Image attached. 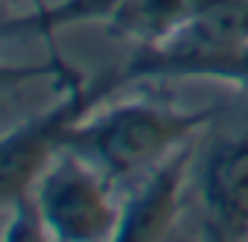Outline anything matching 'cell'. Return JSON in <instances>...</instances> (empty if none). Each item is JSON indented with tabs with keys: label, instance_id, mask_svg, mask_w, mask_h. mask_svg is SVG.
<instances>
[{
	"label": "cell",
	"instance_id": "cell-6",
	"mask_svg": "<svg viewBox=\"0 0 248 242\" xmlns=\"http://www.w3.org/2000/svg\"><path fill=\"white\" fill-rule=\"evenodd\" d=\"M187 164H190V152L178 149L155 172L146 175L140 193L126 201L123 225L114 242H161V236L170 230L175 219L181 178H184Z\"/></svg>",
	"mask_w": 248,
	"mask_h": 242
},
{
	"label": "cell",
	"instance_id": "cell-4",
	"mask_svg": "<svg viewBox=\"0 0 248 242\" xmlns=\"http://www.w3.org/2000/svg\"><path fill=\"white\" fill-rule=\"evenodd\" d=\"M248 44V0H204L193 21L161 47L138 50L123 82L135 79H187L199 61L236 53Z\"/></svg>",
	"mask_w": 248,
	"mask_h": 242
},
{
	"label": "cell",
	"instance_id": "cell-3",
	"mask_svg": "<svg viewBox=\"0 0 248 242\" xmlns=\"http://www.w3.org/2000/svg\"><path fill=\"white\" fill-rule=\"evenodd\" d=\"M123 85H126L123 73L99 76L91 88H82L79 82H73L70 93L62 102L27 120L24 126L12 129L3 137V146H0V193H3L6 207H15L30 196L44 166L64 149L67 135L88 117V111L99 99H105L111 91Z\"/></svg>",
	"mask_w": 248,
	"mask_h": 242
},
{
	"label": "cell",
	"instance_id": "cell-7",
	"mask_svg": "<svg viewBox=\"0 0 248 242\" xmlns=\"http://www.w3.org/2000/svg\"><path fill=\"white\" fill-rule=\"evenodd\" d=\"M202 6L204 0H120L105 15V24L111 35L149 50L178 35Z\"/></svg>",
	"mask_w": 248,
	"mask_h": 242
},
{
	"label": "cell",
	"instance_id": "cell-8",
	"mask_svg": "<svg viewBox=\"0 0 248 242\" xmlns=\"http://www.w3.org/2000/svg\"><path fill=\"white\" fill-rule=\"evenodd\" d=\"M120 3V0H62L56 6H47L41 12H35L32 18H21V21H9L6 32L15 30H35V32H47L56 30L62 24H79V21H105V15Z\"/></svg>",
	"mask_w": 248,
	"mask_h": 242
},
{
	"label": "cell",
	"instance_id": "cell-10",
	"mask_svg": "<svg viewBox=\"0 0 248 242\" xmlns=\"http://www.w3.org/2000/svg\"><path fill=\"white\" fill-rule=\"evenodd\" d=\"M9 210H15V216L9 219V227H6V239L3 242H53L47 236V230L41 227V222H38L30 198L18 201Z\"/></svg>",
	"mask_w": 248,
	"mask_h": 242
},
{
	"label": "cell",
	"instance_id": "cell-5",
	"mask_svg": "<svg viewBox=\"0 0 248 242\" xmlns=\"http://www.w3.org/2000/svg\"><path fill=\"white\" fill-rule=\"evenodd\" d=\"M204 204L219 242H248V135L213 149L204 166Z\"/></svg>",
	"mask_w": 248,
	"mask_h": 242
},
{
	"label": "cell",
	"instance_id": "cell-9",
	"mask_svg": "<svg viewBox=\"0 0 248 242\" xmlns=\"http://www.w3.org/2000/svg\"><path fill=\"white\" fill-rule=\"evenodd\" d=\"M190 76H199V79H222V82H236V85L248 88V44L242 50H236V53L199 61L196 67H190L187 79Z\"/></svg>",
	"mask_w": 248,
	"mask_h": 242
},
{
	"label": "cell",
	"instance_id": "cell-2",
	"mask_svg": "<svg viewBox=\"0 0 248 242\" xmlns=\"http://www.w3.org/2000/svg\"><path fill=\"white\" fill-rule=\"evenodd\" d=\"M117 187L99 166L64 146L27 198L53 242H114L126 213Z\"/></svg>",
	"mask_w": 248,
	"mask_h": 242
},
{
	"label": "cell",
	"instance_id": "cell-1",
	"mask_svg": "<svg viewBox=\"0 0 248 242\" xmlns=\"http://www.w3.org/2000/svg\"><path fill=\"white\" fill-rule=\"evenodd\" d=\"M210 111H181L149 99L105 108L67 135L64 146L99 166L111 181L123 184L155 172L184 143L210 123Z\"/></svg>",
	"mask_w": 248,
	"mask_h": 242
}]
</instances>
